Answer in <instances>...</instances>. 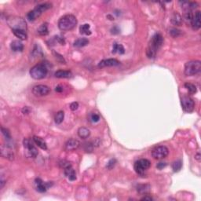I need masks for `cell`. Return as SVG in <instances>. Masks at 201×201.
Listing matches in <instances>:
<instances>
[{"mask_svg": "<svg viewBox=\"0 0 201 201\" xmlns=\"http://www.w3.org/2000/svg\"><path fill=\"white\" fill-rule=\"evenodd\" d=\"M163 43V38L161 34L155 33L150 40L149 46L146 50V55L149 58H154L156 55L158 50L161 47Z\"/></svg>", "mask_w": 201, "mask_h": 201, "instance_id": "1", "label": "cell"}, {"mask_svg": "<svg viewBox=\"0 0 201 201\" xmlns=\"http://www.w3.org/2000/svg\"><path fill=\"white\" fill-rule=\"evenodd\" d=\"M77 24V19L72 14H66L61 17L58 21V28L61 31H70Z\"/></svg>", "mask_w": 201, "mask_h": 201, "instance_id": "2", "label": "cell"}, {"mask_svg": "<svg viewBox=\"0 0 201 201\" xmlns=\"http://www.w3.org/2000/svg\"><path fill=\"white\" fill-rule=\"evenodd\" d=\"M51 7L52 4L51 3H49V2H45V3H42V4L38 5L34 10L30 11V12L27 14V18L28 19V20L33 21V20H36V18H38L42 13L46 11V10H49V9H50Z\"/></svg>", "mask_w": 201, "mask_h": 201, "instance_id": "3", "label": "cell"}, {"mask_svg": "<svg viewBox=\"0 0 201 201\" xmlns=\"http://www.w3.org/2000/svg\"><path fill=\"white\" fill-rule=\"evenodd\" d=\"M48 69L46 64H38L32 67L30 70V76L35 80H42L46 77Z\"/></svg>", "mask_w": 201, "mask_h": 201, "instance_id": "4", "label": "cell"}, {"mask_svg": "<svg viewBox=\"0 0 201 201\" xmlns=\"http://www.w3.org/2000/svg\"><path fill=\"white\" fill-rule=\"evenodd\" d=\"M201 71V62L199 61H190L185 65V75L187 76H195Z\"/></svg>", "mask_w": 201, "mask_h": 201, "instance_id": "5", "label": "cell"}, {"mask_svg": "<svg viewBox=\"0 0 201 201\" xmlns=\"http://www.w3.org/2000/svg\"><path fill=\"white\" fill-rule=\"evenodd\" d=\"M150 166H151V162L149 159H141L134 163L133 167H134L136 173L142 176L145 174L146 171L149 168Z\"/></svg>", "mask_w": 201, "mask_h": 201, "instance_id": "6", "label": "cell"}, {"mask_svg": "<svg viewBox=\"0 0 201 201\" xmlns=\"http://www.w3.org/2000/svg\"><path fill=\"white\" fill-rule=\"evenodd\" d=\"M24 147L25 149V155L28 157L35 158L38 155V150L33 145V141L28 138H24L23 141Z\"/></svg>", "mask_w": 201, "mask_h": 201, "instance_id": "7", "label": "cell"}, {"mask_svg": "<svg viewBox=\"0 0 201 201\" xmlns=\"http://www.w3.org/2000/svg\"><path fill=\"white\" fill-rule=\"evenodd\" d=\"M168 154H169V150L166 146H163L155 147L152 151V155L155 159H164L165 157H167Z\"/></svg>", "mask_w": 201, "mask_h": 201, "instance_id": "8", "label": "cell"}, {"mask_svg": "<svg viewBox=\"0 0 201 201\" xmlns=\"http://www.w3.org/2000/svg\"><path fill=\"white\" fill-rule=\"evenodd\" d=\"M181 106L182 108L186 112H191L194 110L195 103L194 101L189 96H184L181 98Z\"/></svg>", "mask_w": 201, "mask_h": 201, "instance_id": "9", "label": "cell"}, {"mask_svg": "<svg viewBox=\"0 0 201 201\" xmlns=\"http://www.w3.org/2000/svg\"><path fill=\"white\" fill-rule=\"evenodd\" d=\"M8 24L13 29H20L26 31V22L21 17H17L16 19H10L8 20Z\"/></svg>", "mask_w": 201, "mask_h": 201, "instance_id": "10", "label": "cell"}, {"mask_svg": "<svg viewBox=\"0 0 201 201\" xmlns=\"http://www.w3.org/2000/svg\"><path fill=\"white\" fill-rule=\"evenodd\" d=\"M50 92V88L46 85H37L32 88V93L36 96L42 97L49 94Z\"/></svg>", "mask_w": 201, "mask_h": 201, "instance_id": "11", "label": "cell"}, {"mask_svg": "<svg viewBox=\"0 0 201 201\" xmlns=\"http://www.w3.org/2000/svg\"><path fill=\"white\" fill-rule=\"evenodd\" d=\"M120 64V61L115 58H108L102 60L98 64L99 68H105V67H112V66H117Z\"/></svg>", "mask_w": 201, "mask_h": 201, "instance_id": "12", "label": "cell"}, {"mask_svg": "<svg viewBox=\"0 0 201 201\" xmlns=\"http://www.w3.org/2000/svg\"><path fill=\"white\" fill-rule=\"evenodd\" d=\"M80 142L78 140L76 139H69L65 143L64 146V149L67 152H71L76 150L78 148L80 147Z\"/></svg>", "mask_w": 201, "mask_h": 201, "instance_id": "13", "label": "cell"}, {"mask_svg": "<svg viewBox=\"0 0 201 201\" xmlns=\"http://www.w3.org/2000/svg\"><path fill=\"white\" fill-rule=\"evenodd\" d=\"M200 19H201L200 11H196V12L195 13V14L193 15V19H192L191 21V25L193 30H198V29L200 28L201 27Z\"/></svg>", "mask_w": 201, "mask_h": 201, "instance_id": "14", "label": "cell"}, {"mask_svg": "<svg viewBox=\"0 0 201 201\" xmlns=\"http://www.w3.org/2000/svg\"><path fill=\"white\" fill-rule=\"evenodd\" d=\"M35 182H36V189H37V191L39 192V193H45V192L47 190L48 188L51 186L52 185V183H50V182L44 183L43 181L40 179V178H36Z\"/></svg>", "mask_w": 201, "mask_h": 201, "instance_id": "15", "label": "cell"}, {"mask_svg": "<svg viewBox=\"0 0 201 201\" xmlns=\"http://www.w3.org/2000/svg\"><path fill=\"white\" fill-rule=\"evenodd\" d=\"M1 153H2V156L4 158H7V159L12 160L14 159V155L13 153V152L10 150L9 146H2V149H1Z\"/></svg>", "mask_w": 201, "mask_h": 201, "instance_id": "16", "label": "cell"}, {"mask_svg": "<svg viewBox=\"0 0 201 201\" xmlns=\"http://www.w3.org/2000/svg\"><path fill=\"white\" fill-rule=\"evenodd\" d=\"M55 77L59 78V79H68L72 76V73L70 71H66V70H58L54 73Z\"/></svg>", "mask_w": 201, "mask_h": 201, "instance_id": "17", "label": "cell"}, {"mask_svg": "<svg viewBox=\"0 0 201 201\" xmlns=\"http://www.w3.org/2000/svg\"><path fill=\"white\" fill-rule=\"evenodd\" d=\"M10 48L14 52H21L24 50V45L19 40H14L10 44Z\"/></svg>", "mask_w": 201, "mask_h": 201, "instance_id": "18", "label": "cell"}, {"mask_svg": "<svg viewBox=\"0 0 201 201\" xmlns=\"http://www.w3.org/2000/svg\"><path fill=\"white\" fill-rule=\"evenodd\" d=\"M64 170V174H65L66 177H68V179L70 181H75L76 179V174L75 171L73 170V168L72 167V166L67 167Z\"/></svg>", "mask_w": 201, "mask_h": 201, "instance_id": "19", "label": "cell"}, {"mask_svg": "<svg viewBox=\"0 0 201 201\" xmlns=\"http://www.w3.org/2000/svg\"><path fill=\"white\" fill-rule=\"evenodd\" d=\"M33 141L42 149L46 150L47 149V146H46V141L42 139V137H38V136H34L33 137Z\"/></svg>", "mask_w": 201, "mask_h": 201, "instance_id": "20", "label": "cell"}, {"mask_svg": "<svg viewBox=\"0 0 201 201\" xmlns=\"http://www.w3.org/2000/svg\"><path fill=\"white\" fill-rule=\"evenodd\" d=\"M171 23L174 25H181V23H182V17H181V16L178 13H174L172 17H171Z\"/></svg>", "mask_w": 201, "mask_h": 201, "instance_id": "21", "label": "cell"}, {"mask_svg": "<svg viewBox=\"0 0 201 201\" xmlns=\"http://www.w3.org/2000/svg\"><path fill=\"white\" fill-rule=\"evenodd\" d=\"M78 135L80 137L83 138V139H86V138H87L90 135V130L86 127L79 128V130H78Z\"/></svg>", "mask_w": 201, "mask_h": 201, "instance_id": "22", "label": "cell"}, {"mask_svg": "<svg viewBox=\"0 0 201 201\" xmlns=\"http://www.w3.org/2000/svg\"><path fill=\"white\" fill-rule=\"evenodd\" d=\"M89 43V40L86 38H80L76 39L73 43V46L75 47H83V46H86Z\"/></svg>", "mask_w": 201, "mask_h": 201, "instance_id": "23", "label": "cell"}, {"mask_svg": "<svg viewBox=\"0 0 201 201\" xmlns=\"http://www.w3.org/2000/svg\"><path fill=\"white\" fill-rule=\"evenodd\" d=\"M13 32L14 34L15 35V36H17V38H19L21 40H25L27 39V34H26V32L24 30H20V29H13Z\"/></svg>", "mask_w": 201, "mask_h": 201, "instance_id": "24", "label": "cell"}, {"mask_svg": "<svg viewBox=\"0 0 201 201\" xmlns=\"http://www.w3.org/2000/svg\"><path fill=\"white\" fill-rule=\"evenodd\" d=\"M80 32L81 34L86 35V36H90L91 34V31H90V26L88 24H84L80 27Z\"/></svg>", "mask_w": 201, "mask_h": 201, "instance_id": "25", "label": "cell"}, {"mask_svg": "<svg viewBox=\"0 0 201 201\" xmlns=\"http://www.w3.org/2000/svg\"><path fill=\"white\" fill-rule=\"evenodd\" d=\"M112 53L116 54V53H119L120 54H124L125 53V50L123 45L118 43H114L113 48H112Z\"/></svg>", "mask_w": 201, "mask_h": 201, "instance_id": "26", "label": "cell"}, {"mask_svg": "<svg viewBox=\"0 0 201 201\" xmlns=\"http://www.w3.org/2000/svg\"><path fill=\"white\" fill-rule=\"evenodd\" d=\"M137 190L140 194H147L149 193L150 186L149 185H139L137 186Z\"/></svg>", "mask_w": 201, "mask_h": 201, "instance_id": "27", "label": "cell"}, {"mask_svg": "<svg viewBox=\"0 0 201 201\" xmlns=\"http://www.w3.org/2000/svg\"><path fill=\"white\" fill-rule=\"evenodd\" d=\"M64 118V113L63 111H58V113L56 114L55 118H54V120H55V123L57 124H61L63 122Z\"/></svg>", "mask_w": 201, "mask_h": 201, "instance_id": "28", "label": "cell"}, {"mask_svg": "<svg viewBox=\"0 0 201 201\" xmlns=\"http://www.w3.org/2000/svg\"><path fill=\"white\" fill-rule=\"evenodd\" d=\"M185 87L188 90V91L190 93V94H196L197 91V89H196V86L193 83H185Z\"/></svg>", "mask_w": 201, "mask_h": 201, "instance_id": "29", "label": "cell"}, {"mask_svg": "<svg viewBox=\"0 0 201 201\" xmlns=\"http://www.w3.org/2000/svg\"><path fill=\"white\" fill-rule=\"evenodd\" d=\"M38 33L40 36H46L48 34V26L46 24H42L38 29Z\"/></svg>", "mask_w": 201, "mask_h": 201, "instance_id": "30", "label": "cell"}, {"mask_svg": "<svg viewBox=\"0 0 201 201\" xmlns=\"http://www.w3.org/2000/svg\"><path fill=\"white\" fill-rule=\"evenodd\" d=\"M181 167H182V163H181V160H177V161H174L172 163V168H173L174 172L179 171L181 169Z\"/></svg>", "mask_w": 201, "mask_h": 201, "instance_id": "31", "label": "cell"}, {"mask_svg": "<svg viewBox=\"0 0 201 201\" xmlns=\"http://www.w3.org/2000/svg\"><path fill=\"white\" fill-rule=\"evenodd\" d=\"M170 34H171L172 37L176 38V37H178L181 34V31L177 29V28H171V30H170Z\"/></svg>", "mask_w": 201, "mask_h": 201, "instance_id": "32", "label": "cell"}, {"mask_svg": "<svg viewBox=\"0 0 201 201\" xmlns=\"http://www.w3.org/2000/svg\"><path fill=\"white\" fill-rule=\"evenodd\" d=\"M116 159H110L109 161L108 162L107 165H106V168L108 170H111L112 168H113L114 167H115V165L116 164Z\"/></svg>", "mask_w": 201, "mask_h": 201, "instance_id": "33", "label": "cell"}, {"mask_svg": "<svg viewBox=\"0 0 201 201\" xmlns=\"http://www.w3.org/2000/svg\"><path fill=\"white\" fill-rule=\"evenodd\" d=\"M193 14H192L191 12H186L185 14V16H184V18H185V20L187 23H190L191 24L192 19H193Z\"/></svg>", "mask_w": 201, "mask_h": 201, "instance_id": "34", "label": "cell"}, {"mask_svg": "<svg viewBox=\"0 0 201 201\" xmlns=\"http://www.w3.org/2000/svg\"><path fill=\"white\" fill-rule=\"evenodd\" d=\"M94 145L90 143V142L89 143H86L85 146H84V149H85L86 152H91L93 149H94Z\"/></svg>", "mask_w": 201, "mask_h": 201, "instance_id": "35", "label": "cell"}, {"mask_svg": "<svg viewBox=\"0 0 201 201\" xmlns=\"http://www.w3.org/2000/svg\"><path fill=\"white\" fill-rule=\"evenodd\" d=\"M2 134L4 135V137L6 139L10 140V138H11V135H10V133L8 130L6 129V128L2 127Z\"/></svg>", "mask_w": 201, "mask_h": 201, "instance_id": "36", "label": "cell"}, {"mask_svg": "<svg viewBox=\"0 0 201 201\" xmlns=\"http://www.w3.org/2000/svg\"><path fill=\"white\" fill-rule=\"evenodd\" d=\"M54 55H55V58L58 61L61 62L62 64H65V61H64V58H63L61 55H60V54H58V53H55V52H54Z\"/></svg>", "mask_w": 201, "mask_h": 201, "instance_id": "37", "label": "cell"}, {"mask_svg": "<svg viewBox=\"0 0 201 201\" xmlns=\"http://www.w3.org/2000/svg\"><path fill=\"white\" fill-rule=\"evenodd\" d=\"M90 120H91L92 122H94V123H97L100 120V116L98 114L96 113H93L90 116Z\"/></svg>", "mask_w": 201, "mask_h": 201, "instance_id": "38", "label": "cell"}, {"mask_svg": "<svg viewBox=\"0 0 201 201\" xmlns=\"http://www.w3.org/2000/svg\"><path fill=\"white\" fill-rule=\"evenodd\" d=\"M60 166H61V167H62V168L65 169V168H67V167H70V166H72V164H71L69 162L65 161V160H63V161H61L60 163Z\"/></svg>", "mask_w": 201, "mask_h": 201, "instance_id": "39", "label": "cell"}, {"mask_svg": "<svg viewBox=\"0 0 201 201\" xmlns=\"http://www.w3.org/2000/svg\"><path fill=\"white\" fill-rule=\"evenodd\" d=\"M78 108H79V104L77 102H72L70 105V108H71L72 111H76V110L78 109Z\"/></svg>", "mask_w": 201, "mask_h": 201, "instance_id": "40", "label": "cell"}, {"mask_svg": "<svg viewBox=\"0 0 201 201\" xmlns=\"http://www.w3.org/2000/svg\"><path fill=\"white\" fill-rule=\"evenodd\" d=\"M167 163H163V162H160V163H159L157 165H156V167H157L158 169L162 170V169H163L164 167H167Z\"/></svg>", "mask_w": 201, "mask_h": 201, "instance_id": "41", "label": "cell"}, {"mask_svg": "<svg viewBox=\"0 0 201 201\" xmlns=\"http://www.w3.org/2000/svg\"><path fill=\"white\" fill-rule=\"evenodd\" d=\"M119 32H120V29L118 28L117 26H115V27L111 28V33H113V34H118Z\"/></svg>", "mask_w": 201, "mask_h": 201, "instance_id": "42", "label": "cell"}, {"mask_svg": "<svg viewBox=\"0 0 201 201\" xmlns=\"http://www.w3.org/2000/svg\"><path fill=\"white\" fill-rule=\"evenodd\" d=\"M30 111H31L30 108H29L28 107H27V106H26V107L23 108V109H22V112H23L24 114L29 113V112H30Z\"/></svg>", "mask_w": 201, "mask_h": 201, "instance_id": "43", "label": "cell"}, {"mask_svg": "<svg viewBox=\"0 0 201 201\" xmlns=\"http://www.w3.org/2000/svg\"><path fill=\"white\" fill-rule=\"evenodd\" d=\"M141 200H152V198L151 196H144L143 198H141Z\"/></svg>", "mask_w": 201, "mask_h": 201, "instance_id": "44", "label": "cell"}, {"mask_svg": "<svg viewBox=\"0 0 201 201\" xmlns=\"http://www.w3.org/2000/svg\"><path fill=\"white\" fill-rule=\"evenodd\" d=\"M55 90L57 92H59V93H60V92H61L62 90H63V88H62L61 86H58L55 88Z\"/></svg>", "mask_w": 201, "mask_h": 201, "instance_id": "45", "label": "cell"}, {"mask_svg": "<svg viewBox=\"0 0 201 201\" xmlns=\"http://www.w3.org/2000/svg\"><path fill=\"white\" fill-rule=\"evenodd\" d=\"M200 153H197L196 155H195V159H196V160H198V161H200Z\"/></svg>", "mask_w": 201, "mask_h": 201, "instance_id": "46", "label": "cell"}]
</instances>
